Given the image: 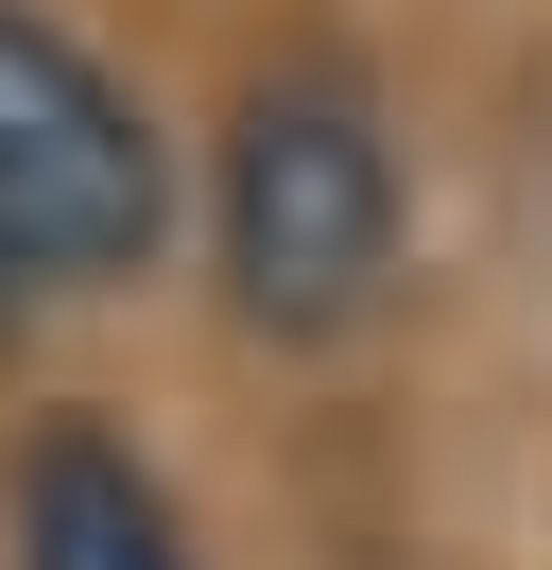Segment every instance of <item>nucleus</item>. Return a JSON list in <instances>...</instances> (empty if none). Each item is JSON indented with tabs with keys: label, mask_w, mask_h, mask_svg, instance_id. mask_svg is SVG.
I'll list each match as a JSON object with an SVG mask.
<instances>
[{
	"label": "nucleus",
	"mask_w": 552,
	"mask_h": 570,
	"mask_svg": "<svg viewBox=\"0 0 552 570\" xmlns=\"http://www.w3.org/2000/svg\"><path fill=\"white\" fill-rule=\"evenodd\" d=\"M397 259H414V174H397V121L345 52H276L241 70L225 139H207V277H225L241 346H363L397 312Z\"/></svg>",
	"instance_id": "f257e3e1"
},
{
	"label": "nucleus",
	"mask_w": 552,
	"mask_h": 570,
	"mask_svg": "<svg viewBox=\"0 0 552 570\" xmlns=\"http://www.w3.org/2000/svg\"><path fill=\"white\" fill-rule=\"evenodd\" d=\"M172 243V139L52 0H0V277L121 294Z\"/></svg>",
	"instance_id": "f03ea898"
},
{
	"label": "nucleus",
	"mask_w": 552,
	"mask_h": 570,
	"mask_svg": "<svg viewBox=\"0 0 552 570\" xmlns=\"http://www.w3.org/2000/svg\"><path fill=\"white\" fill-rule=\"evenodd\" d=\"M0 570H207V553H190V501L138 466V432L34 415L0 466Z\"/></svg>",
	"instance_id": "7ed1b4c3"
},
{
	"label": "nucleus",
	"mask_w": 552,
	"mask_h": 570,
	"mask_svg": "<svg viewBox=\"0 0 552 570\" xmlns=\"http://www.w3.org/2000/svg\"><path fill=\"white\" fill-rule=\"evenodd\" d=\"M18 312H34V294H18V277H0V346H18Z\"/></svg>",
	"instance_id": "20e7f679"
}]
</instances>
